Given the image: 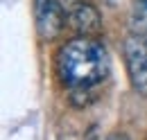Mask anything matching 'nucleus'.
Wrapping results in <instances>:
<instances>
[{
    "label": "nucleus",
    "mask_w": 147,
    "mask_h": 140,
    "mask_svg": "<svg viewBox=\"0 0 147 140\" xmlns=\"http://www.w3.org/2000/svg\"><path fill=\"white\" fill-rule=\"evenodd\" d=\"M57 77L70 90V102L77 104L79 97L86 102L95 100V88L109 77V54L102 43L91 36H77L63 43L55 59Z\"/></svg>",
    "instance_id": "1"
},
{
    "label": "nucleus",
    "mask_w": 147,
    "mask_h": 140,
    "mask_svg": "<svg viewBox=\"0 0 147 140\" xmlns=\"http://www.w3.org/2000/svg\"><path fill=\"white\" fill-rule=\"evenodd\" d=\"M73 0H34V23L41 41H55L68 25V7Z\"/></svg>",
    "instance_id": "2"
},
{
    "label": "nucleus",
    "mask_w": 147,
    "mask_h": 140,
    "mask_svg": "<svg viewBox=\"0 0 147 140\" xmlns=\"http://www.w3.org/2000/svg\"><path fill=\"white\" fill-rule=\"evenodd\" d=\"M122 52H125V66L134 90L147 97V41L131 34L125 41Z\"/></svg>",
    "instance_id": "3"
},
{
    "label": "nucleus",
    "mask_w": 147,
    "mask_h": 140,
    "mask_svg": "<svg viewBox=\"0 0 147 140\" xmlns=\"http://www.w3.org/2000/svg\"><path fill=\"white\" fill-rule=\"evenodd\" d=\"M68 27L79 36H95L102 30V16L91 2L73 0L68 7Z\"/></svg>",
    "instance_id": "4"
},
{
    "label": "nucleus",
    "mask_w": 147,
    "mask_h": 140,
    "mask_svg": "<svg viewBox=\"0 0 147 140\" xmlns=\"http://www.w3.org/2000/svg\"><path fill=\"white\" fill-rule=\"evenodd\" d=\"M129 30L134 36L147 41V0H134L129 14Z\"/></svg>",
    "instance_id": "5"
},
{
    "label": "nucleus",
    "mask_w": 147,
    "mask_h": 140,
    "mask_svg": "<svg viewBox=\"0 0 147 140\" xmlns=\"http://www.w3.org/2000/svg\"><path fill=\"white\" fill-rule=\"evenodd\" d=\"M107 140H129V138L125 136V133H111V136H109Z\"/></svg>",
    "instance_id": "6"
}]
</instances>
